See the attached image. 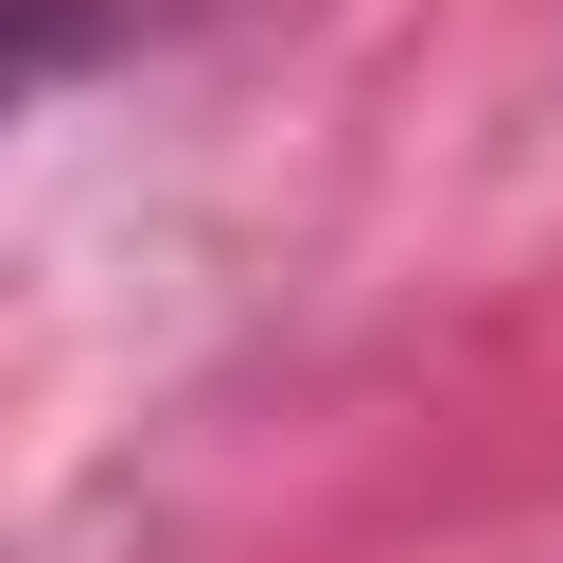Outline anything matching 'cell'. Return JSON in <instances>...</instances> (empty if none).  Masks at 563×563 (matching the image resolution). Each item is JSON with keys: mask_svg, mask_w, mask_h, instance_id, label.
<instances>
[{"mask_svg": "<svg viewBox=\"0 0 563 563\" xmlns=\"http://www.w3.org/2000/svg\"><path fill=\"white\" fill-rule=\"evenodd\" d=\"M158 18H194V0H0V123H35L53 88H88V70L141 53Z\"/></svg>", "mask_w": 563, "mask_h": 563, "instance_id": "6da1fadb", "label": "cell"}]
</instances>
